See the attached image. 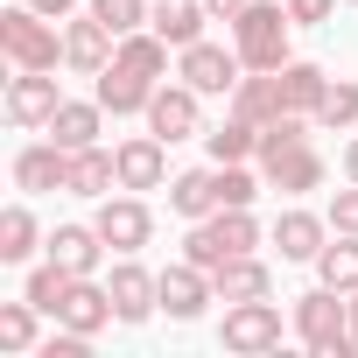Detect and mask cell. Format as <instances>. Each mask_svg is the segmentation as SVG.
<instances>
[{
    "mask_svg": "<svg viewBox=\"0 0 358 358\" xmlns=\"http://www.w3.org/2000/svg\"><path fill=\"white\" fill-rule=\"evenodd\" d=\"M260 176H267V190H281V197L323 190V155H316L302 113H281V120L260 127Z\"/></svg>",
    "mask_w": 358,
    "mask_h": 358,
    "instance_id": "1",
    "label": "cell"
},
{
    "mask_svg": "<svg viewBox=\"0 0 358 358\" xmlns=\"http://www.w3.org/2000/svg\"><path fill=\"white\" fill-rule=\"evenodd\" d=\"M295 337L316 351V358H351L358 351V337H351V295H337V288H309V295H295Z\"/></svg>",
    "mask_w": 358,
    "mask_h": 358,
    "instance_id": "2",
    "label": "cell"
},
{
    "mask_svg": "<svg viewBox=\"0 0 358 358\" xmlns=\"http://www.w3.org/2000/svg\"><path fill=\"white\" fill-rule=\"evenodd\" d=\"M351 8H358V0H351Z\"/></svg>",
    "mask_w": 358,
    "mask_h": 358,
    "instance_id": "41",
    "label": "cell"
},
{
    "mask_svg": "<svg viewBox=\"0 0 358 358\" xmlns=\"http://www.w3.org/2000/svg\"><path fill=\"white\" fill-rule=\"evenodd\" d=\"M323 92H330V71L323 64H281V99H288V113H302V120H316V106H323Z\"/></svg>",
    "mask_w": 358,
    "mask_h": 358,
    "instance_id": "25",
    "label": "cell"
},
{
    "mask_svg": "<svg viewBox=\"0 0 358 358\" xmlns=\"http://www.w3.org/2000/svg\"><path fill=\"white\" fill-rule=\"evenodd\" d=\"M288 8H274V0H246V15L232 22V50L246 71H281L288 64Z\"/></svg>",
    "mask_w": 358,
    "mask_h": 358,
    "instance_id": "4",
    "label": "cell"
},
{
    "mask_svg": "<svg viewBox=\"0 0 358 358\" xmlns=\"http://www.w3.org/2000/svg\"><path fill=\"white\" fill-rule=\"evenodd\" d=\"M71 281H78L71 267H57V260H43V267H29V288H22V295H29V302H36L43 316H57V302L71 295Z\"/></svg>",
    "mask_w": 358,
    "mask_h": 358,
    "instance_id": "31",
    "label": "cell"
},
{
    "mask_svg": "<svg viewBox=\"0 0 358 358\" xmlns=\"http://www.w3.org/2000/svg\"><path fill=\"white\" fill-rule=\"evenodd\" d=\"M36 246H43V232H36V211H29V204H8V211H0V260L15 267V260H29Z\"/></svg>",
    "mask_w": 358,
    "mask_h": 358,
    "instance_id": "29",
    "label": "cell"
},
{
    "mask_svg": "<svg viewBox=\"0 0 358 358\" xmlns=\"http://www.w3.org/2000/svg\"><path fill=\"white\" fill-rule=\"evenodd\" d=\"M36 302L22 295V302H0V351H8V358H29L36 351Z\"/></svg>",
    "mask_w": 358,
    "mask_h": 358,
    "instance_id": "30",
    "label": "cell"
},
{
    "mask_svg": "<svg viewBox=\"0 0 358 358\" xmlns=\"http://www.w3.org/2000/svg\"><path fill=\"white\" fill-rule=\"evenodd\" d=\"M15 183H22L29 197L64 190V183H71V148H57V141H29V148L15 155Z\"/></svg>",
    "mask_w": 358,
    "mask_h": 358,
    "instance_id": "16",
    "label": "cell"
},
{
    "mask_svg": "<svg viewBox=\"0 0 358 358\" xmlns=\"http://www.w3.org/2000/svg\"><path fill=\"white\" fill-rule=\"evenodd\" d=\"M29 8H36V15H50V22H64V15L78 8V0H29Z\"/></svg>",
    "mask_w": 358,
    "mask_h": 358,
    "instance_id": "38",
    "label": "cell"
},
{
    "mask_svg": "<svg viewBox=\"0 0 358 358\" xmlns=\"http://www.w3.org/2000/svg\"><path fill=\"white\" fill-rule=\"evenodd\" d=\"M92 225L106 232L113 253H141V246L155 239V211L141 204V190H127V197H99V218H92Z\"/></svg>",
    "mask_w": 358,
    "mask_h": 358,
    "instance_id": "8",
    "label": "cell"
},
{
    "mask_svg": "<svg viewBox=\"0 0 358 358\" xmlns=\"http://www.w3.org/2000/svg\"><path fill=\"white\" fill-rule=\"evenodd\" d=\"M99 113H106L99 99H92V106H85V99H64V106L50 113V141H57V148H71V155H78V148H92V141H99Z\"/></svg>",
    "mask_w": 358,
    "mask_h": 358,
    "instance_id": "26",
    "label": "cell"
},
{
    "mask_svg": "<svg viewBox=\"0 0 358 358\" xmlns=\"http://www.w3.org/2000/svg\"><path fill=\"white\" fill-rule=\"evenodd\" d=\"M64 190H71V197H113V190H120V162H113V148H99V141L78 148V155H71V183H64Z\"/></svg>",
    "mask_w": 358,
    "mask_h": 358,
    "instance_id": "23",
    "label": "cell"
},
{
    "mask_svg": "<svg viewBox=\"0 0 358 358\" xmlns=\"http://www.w3.org/2000/svg\"><path fill=\"white\" fill-rule=\"evenodd\" d=\"M309 267H316V281H323V288L351 295V288H358V232H337V246H323Z\"/></svg>",
    "mask_w": 358,
    "mask_h": 358,
    "instance_id": "27",
    "label": "cell"
},
{
    "mask_svg": "<svg viewBox=\"0 0 358 358\" xmlns=\"http://www.w3.org/2000/svg\"><path fill=\"white\" fill-rule=\"evenodd\" d=\"M330 15H337V0H288V22L295 29H323Z\"/></svg>",
    "mask_w": 358,
    "mask_h": 358,
    "instance_id": "35",
    "label": "cell"
},
{
    "mask_svg": "<svg viewBox=\"0 0 358 358\" xmlns=\"http://www.w3.org/2000/svg\"><path fill=\"white\" fill-rule=\"evenodd\" d=\"M232 113L253 120V127L281 120V113H288V99H281V71H246V78L232 85Z\"/></svg>",
    "mask_w": 358,
    "mask_h": 358,
    "instance_id": "20",
    "label": "cell"
},
{
    "mask_svg": "<svg viewBox=\"0 0 358 358\" xmlns=\"http://www.w3.org/2000/svg\"><path fill=\"white\" fill-rule=\"evenodd\" d=\"M218 337H225V351H239V358L281 351V309H274L267 295H253V302H225V323H218Z\"/></svg>",
    "mask_w": 358,
    "mask_h": 358,
    "instance_id": "6",
    "label": "cell"
},
{
    "mask_svg": "<svg viewBox=\"0 0 358 358\" xmlns=\"http://www.w3.org/2000/svg\"><path fill=\"white\" fill-rule=\"evenodd\" d=\"M57 323H64V330H85V337H99L106 323H120V316H113V288H99L92 274H78V281H71V295L57 302Z\"/></svg>",
    "mask_w": 358,
    "mask_h": 358,
    "instance_id": "15",
    "label": "cell"
},
{
    "mask_svg": "<svg viewBox=\"0 0 358 358\" xmlns=\"http://www.w3.org/2000/svg\"><path fill=\"white\" fill-rule=\"evenodd\" d=\"M239 50H218V43H190V50H176V78H183V85H197L204 99L211 92H232L239 85Z\"/></svg>",
    "mask_w": 358,
    "mask_h": 358,
    "instance_id": "11",
    "label": "cell"
},
{
    "mask_svg": "<svg viewBox=\"0 0 358 358\" xmlns=\"http://www.w3.org/2000/svg\"><path fill=\"white\" fill-rule=\"evenodd\" d=\"M253 197H260V176L246 169V162H218V211L232 204V211H253Z\"/></svg>",
    "mask_w": 358,
    "mask_h": 358,
    "instance_id": "33",
    "label": "cell"
},
{
    "mask_svg": "<svg viewBox=\"0 0 358 358\" xmlns=\"http://www.w3.org/2000/svg\"><path fill=\"white\" fill-rule=\"evenodd\" d=\"M204 8H211V22H239V15H246V0H204Z\"/></svg>",
    "mask_w": 358,
    "mask_h": 358,
    "instance_id": "37",
    "label": "cell"
},
{
    "mask_svg": "<svg viewBox=\"0 0 358 358\" xmlns=\"http://www.w3.org/2000/svg\"><path fill=\"white\" fill-rule=\"evenodd\" d=\"M148 134H162L169 148H176V141H197V134H204V92L183 85V78H176V85L162 78L155 99H148Z\"/></svg>",
    "mask_w": 358,
    "mask_h": 358,
    "instance_id": "7",
    "label": "cell"
},
{
    "mask_svg": "<svg viewBox=\"0 0 358 358\" xmlns=\"http://www.w3.org/2000/svg\"><path fill=\"white\" fill-rule=\"evenodd\" d=\"M148 99H155V78H141L134 64H106L99 71V106L113 113V120H127V113H148Z\"/></svg>",
    "mask_w": 358,
    "mask_h": 358,
    "instance_id": "18",
    "label": "cell"
},
{
    "mask_svg": "<svg viewBox=\"0 0 358 358\" xmlns=\"http://www.w3.org/2000/svg\"><path fill=\"white\" fill-rule=\"evenodd\" d=\"M211 302H218V281H211V267H197V260H176V267H162V309H169L176 323H197Z\"/></svg>",
    "mask_w": 358,
    "mask_h": 358,
    "instance_id": "9",
    "label": "cell"
},
{
    "mask_svg": "<svg viewBox=\"0 0 358 358\" xmlns=\"http://www.w3.org/2000/svg\"><path fill=\"white\" fill-rule=\"evenodd\" d=\"M106 288H113V316H120V323H148V316L162 309V274H148L134 253H120V267H113Z\"/></svg>",
    "mask_w": 358,
    "mask_h": 358,
    "instance_id": "10",
    "label": "cell"
},
{
    "mask_svg": "<svg viewBox=\"0 0 358 358\" xmlns=\"http://www.w3.org/2000/svg\"><path fill=\"white\" fill-rule=\"evenodd\" d=\"M274 246H281V260H316V253L330 246V218H316V211H281V218H274Z\"/></svg>",
    "mask_w": 358,
    "mask_h": 358,
    "instance_id": "22",
    "label": "cell"
},
{
    "mask_svg": "<svg viewBox=\"0 0 358 358\" xmlns=\"http://www.w3.org/2000/svg\"><path fill=\"white\" fill-rule=\"evenodd\" d=\"M204 22H211V8H204V0H155V15H148V29H155L169 50L204 43Z\"/></svg>",
    "mask_w": 358,
    "mask_h": 358,
    "instance_id": "19",
    "label": "cell"
},
{
    "mask_svg": "<svg viewBox=\"0 0 358 358\" xmlns=\"http://www.w3.org/2000/svg\"><path fill=\"white\" fill-rule=\"evenodd\" d=\"M169 211L176 218H211L218 211V162L211 169H183V176H169Z\"/></svg>",
    "mask_w": 358,
    "mask_h": 358,
    "instance_id": "21",
    "label": "cell"
},
{
    "mask_svg": "<svg viewBox=\"0 0 358 358\" xmlns=\"http://www.w3.org/2000/svg\"><path fill=\"white\" fill-rule=\"evenodd\" d=\"M344 176H351V183H358V141L344 148Z\"/></svg>",
    "mask_w": 358,
    "mask_h": 358,
    "instance_id": "39",
    "label": "cell"
},
{
    "mask_svg": "<svg viewBox=\"0 0 358 358\" xmlns=\"http://www.w3.org/2000/svg\"><path fill=\"white\" fill-rule=\"evenodd\" d=\"M253 246H260V218H253V211H232V204L211 211V218H197V225L183 232V260H197V267H211V274H218L232 253H253Z\"/></svg>",
    "mask_w": 358,
    "mask_h": 358,
    "instance_id": "3",
    "label": "cell"
},
{
    "mask_svg": "<svg viewBox=\"0 0 358 358\" xmlns=\"http://www.w3.org/2000/svg\"><path fill=\"white\" fill-rule=\"evenodd\" d=\"M351 337H358V288H351Z\"/></svg>",
    "mask_w": 358,
    "mask_h": 358,
    "instance_id": "40",
    "label": "cell"
},
{
    "mask_svg": "<svg viewBox=\"0 0 358 358\" xmlns=\"http://www.w3.org/2000/svg\"><path fill=\"white\" fill-rule=\"evenodd\" d=\"M43 253H50L57 267H71V274H99V260H106L113 246H106L99 225H57V232L43 239Z\"/></svg>",
    "mask_w": 358,
    "mask_h": 358,
    "instance_id": "17",
    "label": "cell"
},
{
    "mask_svg": "<svg viewBox=\"0 0 358 358\" xmlns=\"http://www.w3.org/2000/svg\"><path fill=\"white\" fill-rule=\"evenodd\" d=\"M0 50H8L15 71H57V64H64V36H57V22L36 15L29 0L0 15Z\"/></svg>",
    "mask_w": 358,
    "mask_h": 358,
    "instance_id": "5",
    "label": "cell"
},
{
    "mask_svg": "<svg viewBox=\"0 0 358 358\" xmlns=\"http://www.w3.org/2000/svg\"><path fill=\"white\" fill-rule=\"evenodd\" d=\"M211 281H218V302H253V295H274V274H267V260H253V253H232Z\"/></svg>",
    "mask_w": 358,
    "mask_h": 358,
    "instance_id": "24",
    "label": "cell"
},
{
    "mask_svg": "<svg viewBox=\"0 0 358 358\" xmlns=\"http://www.w3.org/2000/svg\"><path fill=\"white\" fill-rule=\"evenodd\" d=\"M330 232H358V183L330 197Z\"/></svg>",
    "mask_w": 358,
    "mask_h": 358,
    "instance_id": "36",
    "label": "cell"
},
{
    "mask_svg": "<svg viewBox=\"0 0 358 358\" xmlns=\"http://www.w3.org/2000/svg\"><path fill=\"white\" fill-rule=\"evenodd\" d=\"M316 127H323V134L358 127V85H351V78H330V92H323V106H316Z\"/></svg>",
    "mask_w": 358,
    "mask_h": 358,
    "instance_id": "32",
    "label": "cell"
},
{
    "mask_svg": "<svg viewBox=\"0 0 358 358\" xmlns=\"http://www.w3.org/2000/svg\"><path fill=\"white\" fill-rule=\"evenodd\" d=\"M113 50H120V36H113L99 15H85V22L64 29V64H71L78 78H99V71L113 64Z\"/></svg>",
    "mask_w": 358,
    "mask_h": 358,
    "instance_id": "14",
    "label": "cell"
},
{
    "mask_svg": "<svg viewBox=\"0 0 358 358\" xmlns=\"http://www.w3.org/2000/svg\"><path fill=\"white\" fill-rule=\"evenodd\" d=\"M113 162H120V190H162V183H169V141H162V134L120 141Z\"/></svg>",
    "mask_w": 358,
    "mask_h": 358,
    "instance_id": "12",
    "label": "cell"
},
{
    "mask_svg": "<svg viewBox=\"0 0 358 358\" xmlns=\"http://www.w3.org/2000/svg\"><path fill=\"white\" fill-rule=\"evenodd\" d=\"M57 106H64V92H57L50 71H15V78H8V120H15V127H50Z\"/></svg>",
    "mask_w": 358,
    "mask_h": 358,
    "instance_id": "13",
    "label": "cell"
},
{
    "mask_svg": "<svg viewBox=\"0 0 358 358\" xmlns=\"http://www.w3.org/2000/svg\"><path fill=\"white\" fill-rule=\"evenodd\" d=\"M92 15L113 29V36H134V29H148V15H155V0H92Z\"/></svg>",
    "mask_w": 358,
    "mask_h": 358,
    "instance_id": "34",
    "label": "cell"
},
{
    "mask_svg": "<svg viewBox=\"0 0 358 358\" xmlns=\"http://www.w3.org/2000/svg\"><path fill=\"white\" fill-rule=\"evenodd\" d=\"M204 148H211V162H260V127L232 113L218 134H204Z\"/></svg>",
    "mask_w": 358,
    "mask_h": 358,
    "instance_id": "28",
    "label": "cell"
}]
</instances>
